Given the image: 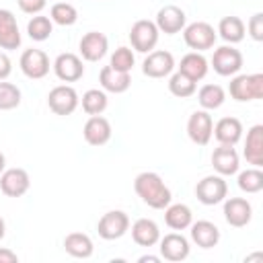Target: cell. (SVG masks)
Wrapping results in <instances>:
<instances>
[{
	"label": "cell",
	"instance_id": "obj_1",
	"mask_svg": "<svg viewBox=\"0 0 263 263\" xmlns=\"http://www.w3.org/2000/svg\"><path fill=\"white\" fill-rule=\"evenodd\" d=\"M134 189H136L138 197L146 205H150L154 210H164L171 203V199H173L171 189L164 185L162 177L156 175V173H152V171L140 173L136 177V181H134Z\"/></svg>",
	"mask_w": 263,
	"mask_h": 263
},
{
	"label": "cell",
	"instance_id": "obj_2",
	"mask_svg": "<svg viewBox=\"0 0 263 263\" xmlns=\"http://www.w3.org/2000/svg\"><path fill=\"white\" fill-rule=\"evenodd\" d=\"M230 97L238 103L263 99V74H238L230 80Z\"/></svg>",
	"mask_w": 263,
	"mask_h": 263
},
{
	"label": "cell",
	"instance_id": "obj_3",
	"mask_svg": "<svg viewBox=\"0 0 263 263\" xmlns=\"http://www.w3.org/2000/svg\"><path fill=\"white\" fill-rule=\"evenodd\" d=\"M158 27L152 23V21H148V18H140V21H136L134 25H132V29H129V43H132V47L136 49V51H140V53H150L154 47H156V43H158Z\"/></svg>",
	"mask_w": 263,
	"mask_h": 263
},
{
	"label": "cell",
	"instance_id": "obj_4",
	"mask_svg": "<svg viewBox=\"0 0 263 263\" xmlns=\"http://www.w3.org/2000/svg\"><path fill=\"white\" fill-rule=\"evenodd\" d=\"M216 31L210 23L205 21H195L191 25H187L183 29V39L187 43V47L195 49V51H203V49H212L216 43Z\"/></svg>",
	"mask_w": 263,
	"mask_h": 263
},
{
	"label": "cell",
	"instance_id": "obj_5",
	"mask_svg": "<svg viewBox=\"0 0 263 263\" xmlns=\"http://www.w3.org/2000/svg\"><path fill=\"white\" fill-rule=\"evenodd\" d=\"M195 195L203 205H216L226 199L228 185L222 175H208L195 185Z\"/></svg>",
	"mask_w": 263,
	"mask_h": 263
},
{
	"label": "cell",
	"instance_id": "obj_6",
	"mask_svg": "<svg viewBox=\"0 0 263 263\" xmlns=\"http://www.w3.org/2000/svg\"><path fill=\"white\" fill-rule=\"evenodd\" d=\"M80 99L78 92L70 86V84H60L53 86L47 95V107L55 113V115H72L78 107Z\"/></svg>",
	"mask_w": 263,
	"mask_h": 263
},
{
	"label": "cell",
	"instance_id": "obj_7",
	"mask_svg": "<svg viewBox=\"0 0 263 263\" xmlns=\"http://www.w3.org/2000/svg\"><path fill=\"white\" fill-rule=\"evenodd\" d=\"M127 230H129V218L121 210H111V212L103 214L101 220H99V224H97V232L105 240L121 238Z\"/></svg>",
	"mask_w": 263,
	"mask_h": 263
},
{
	"label": "cell",
	"instance_id": "obj_8",
	"mask_svg": "<svg viewBox=\"0 0 263 263\" xmlns=\"http://www.w3.org/2000/svg\"><path fill=\"white\" fill-rule=\"evenodd\" d=\"M212 68L220 76H234L242 68V53L232 45H222L212 55Z\"/></svg>",
	"mask_w": 263,
	"mask_h": 263
},
{
	"label": "cell",
	"instance_id": "obj_9",
	"mask_svg": "<svg viewBox=\"0 0 263 263\" xmlns=\"http://www.w3.org/2000/svg\"><path fill=\"white\" fill-rule=\"evenodd\" d=\"M18 66L23 70V74L31 80H41L49 74V58L43 49H25Z\"/></svg>",
	"mask_w": 263,
	"mask_h": 263
},
{
	"label": "cell",
	"instance_id": "obj_10",
	"mask_svg": "<svg viewBox=\"0 0 263 263\" xmlns=\"http://www.w3.org/2000/svg\"><path fill=\"white\" fill-rule=\"evenodd\" d=\"M212 129H214V121L212 115L203 109V111H193L189 115L187 121V136L193 144L197 146H205L212 140Z\"/></svg>",
	"mask_w": 263,
	"mask_h": 263
},
{
	"label": "cell",
	"instance_id": "obj_11",
	"mask_svg": "<svg viewBox=\"0 0 263 263\" xmlns=\"http://www.w3.org/2000/svg\"><path fill=\"white\" fill-rule=\"evenodd\" d=\"M31 179L25 168H6L0 173V189L6 197H21L29 191Z\"/></svg>",
	"mask_w": 263,
	"mask_h": 263
},
{
	"label": "cell",
	"instance_id": "obj_12",
	"mask_svg": "<svg viewBox=\"0 0 263 263\" xmlns=\"http://www.w3.org/2000/svg\"><path fill=\"white\" fill-rule=\"evenodd\" d=\"M173 68H175V58L171 51H164V49L150 51L142 62V72L148 78H164L173 72Z\"/></svg>",
	"mask_w": 263,
	"mask_h": 263
},
{
	"label": "cell",
	"instance_id": "obj_13",
	"mask_svg": "<svg viewBox=\"0 0 263 263\" xmlns=\"http://www.w3.org/2000/svg\"><path fill=\"white\" fill-rule=\"evenodd\" d=\"M185 21H187V16H185V10L183 8H179L175 4H166V6H162L156 12L154 25L158 27L160 33L175 35V33H179V31L185 29Z\"/></svg>",
	"mask_w": 263,
	"mask_h": 263
},
{
	"label": "cell",
	"instance_id": "obj_14",
	"mask_svg": "<svg viewBox=\"0 0 263 263\" xmlns=\"http://www.w3.org/2000/svg\"><path fill=\"white\" fill-rule=\"evenodd\" d=\"M53 72L62 82H76V80L82 78L84 66H82V60L76 53L66 51V53H60L53 60Z\"/></svg>",
	"mask_w": 263,
	"mask_h": 263
},
{
	"label": "cell",
	"instance_id": "obj_15",
	"mask_svg": "<svg viewBox=\"0 0 263 263\" xmlns=\"http://www.w3.org/2000/svg\"><path fill=\"white\" fill-rule=\"evenodd\" d=\"M160 259H166V261H183L189 257V240L179 234V232H171V234H164L160 240Z\"/></svg>",
	"mask_w": 263,
	"mask_h": 263
},
{
	"label": "cell",
	"instance_id": "obj_16",
	"mask_svg": "<svg viewBox=\"0 0 263 263\" xmlns=\"http://www.w3.org/2000/svg\"><path fill=\"white\" fill-rule=\"evenodd\" d=\"M224 218L230 226L242 228L253 218V208L245 197H228L224 199Z\"/></svg>",
	"mask_w": 263,
	"mask_h": 263
},
{
	"label": "cell",
	"instance_id": "obj_17",
	"mask_svg": "<svg viewBox=\"0 0 263 263\" xmlns=\"http://www.w3.org/2000/svg\"><path fill=\"white\" fill-rule=\"evenodd\" d=\"M78 47H80V55L86 62H99L101 58H105L109 49V39L99 31H88L82 35Z\"/></svg>",
	"mask_w": 263,
	"mask_h": 263
},
{
	"label": "cell",
	"instance_id": "obj_18",
	"mask_svg": "<svg viewBox=\"0 0 263 263\" xmlns=\"http://www.w3.org/2000/svg\"><path fill=\"white\" fill-rule=\"evenodd\" d=\"M82 136L90 146H103L111 140V123L103 115H90L82 127Z\"/></svg>",
	"mask_w": 263,
	"mask_h": 263
},
{
	"label": "cell",
	"instance_id": "obj_19",
	"mask_svg": "<svg viewBox=\"0 0 263 263\" xmlns=\"http://www.w3.org/2000/svg\"><path fill=\"white\" fill-rule=\"evenodd\" d=\"M238 152L228 146V144H220L214 152H212V166L216 168L218 175L222 177H228V175H234L238 171Z\"/></svg>",
	"mask_w": 263,
	"mask_h": 263
},
{
	"label": "cell",
	"instance_id": "obj_20",
	"mask_svg": "<svg viewBox=\"0 0 263 263\" xmlns=\"http://www.w3.org/2000/svg\"><path fill=\"white\" fill-rule=\"evenodd\" d=\"M21 45V31L16 25V16L0 8V47L2 49H16Z\"/></svg>",
	"mask_w": 263,
	"mask_h": 263
},
{
	"label": "cell",
	"instance_id": "obj_21",
	"mask_svg": "<svg viewBox=\"0 0 263 263\" xmlns=\"http://www.w3.org/2000/svg\"><path fill=\"white\" fill-rule=\"evenodd\" d=\"M191 240L201 249H212L220 242V230L210 220H197L191 222Z\"/></svg>",
	"mask_w": 263,
	"mask_h": 263
},
{
	"label": "cell",
	"instance_id": "obj_22",
	"mask_svg": "<svg viewBox=\"0 0 263 263\" xmlns=\"http://www.w3.org/2000/svg\"><path fill=\"white\" fill-rule=\"evenodd\" d=\"M99 82H101L103 90L121 95V92H125L129 88L132 76H129V72H119V70H115L111 66H105L101 70V74H99Z\"/></svg>",
	"mask_w": 263,
	"mask_h": 263
},
{
	"label": "cell",
	"instance_id": "obj_23",
	"mask_svg": "<svg viewBox=\"0 0 263 263\" xmlns=\"http://www.w3.org/2000/svg\"><path fill=\"white\" fill-rule=\"evenodd\" d=\"M212 136H214L220 144L234 146V144L242 138V123H240V119H236V117H222V119L214 125Z\"/></svg>",
	"mask_w": 263,
	"mask_h": 263
},
{
	"label": "cell",
	"instance_id": "obj_24",
	"mask_svg": "<svg viewBox=\"0 0 263 263\" xmlns=\"http://www.w3.org/2000/svg\"><path fill=\"white\" fill-rule=\"evenodd\" d=\"M132 238L140 247H154L160 240V230L154 220L140 218L132 224Z\"/></svg>",
	"mask_w": 263,
	"mask_h": 263
},
{
	"label": "cell",
	"instance_id": "obj_25",
	"mask_svg": "<svg viewBox=\"0 0 263 263\" xmlns=\"http://www.w3.org/2000/svg\"><path fill=\"white\" fill-rule=\"evenodd\" d=\"M245 158L253 166H263V125L257 123L247 132Z\"/></svg>",
	"mask_w": 263,
	"mask_h": 263
},
{
	"label": "cell",
	"instance_id": "obj_26",
	"mask_svg": "<svg viewBox=\"0 0 263 263\" xmlns=\"http://www.w3.org/2000/svg\"><path fill=\"white\" fill-rule=\"evenodd\" d=\"M208 60L201 55V51H191V53H185L181 58V64H179V72L187 74L191 80H201L205 78L208 74Z\"/></svg>",
	"mask_w": 263,
	"mask_h": 263
},
{
	"label": "cell",
	"instance_id": "obj_27",
	"mask_svg": "<svg viewBox=\"0 0 263 263\" xmlns=\"http://www.w3.org/2000/svg\"><path fill=\"white\" fill-rule=\"evenodd\" d=\"M164 222L173 230H185L193 222V214L185 203H168L164 208Z\"/></svg>",
	"mask_w": 263,
	"mask_h": 263
},
{
	"label": "cell",
	"instance_id": "obj_28",
	"mask_svg": "<svg viewBox=\"0 0 263 263\" xmlns=\"http://www.w3.org/2000/svg\"><path fill=\"white\" fill-rule=\"evenodd\" d=\"M64 249H66L68 255H72L76 259H88L95 251L90 236L84 234V232H70L64 238Z\"/></svg>",
	"mask_w": 263,
	"mask_h": 263
},
{
	"label": "cell",
	"instance_id": "obj_29",
	"mask_svg": "<svg viewBox=\"0 0 263 263\" xmlns=\"http://www.w3.org/2000/svg\"><path fill=\"white\" fill-rule=\"evenodd\" d=\"M216 33H220V37H222L226 43L232 45V43H240V41L245 39L247 27H245L242 18L230 14V16H224V18L218 23V31H216Z\"/></svg>",
	"mask_w": 263,
	"mask_h": 263
},
{
	"label": "cell",
	"instance_id": "obj_30",
	"mask_svg": "<svg viewBox=\"0 0 263 263\" xmlns=\"http://www.w3.org/2000/svg\"><path fill=\"white\" fill-rule=\"evenodd\" d=\"M197 101L205 111H214V109L224 105L226 92H224V88L220 84H203L199 88V92H197Z\"/></svg>",
	"mask_w": 263,
	"mask_h": 263
},
{
	"label": "cell",
	"instance_id": "obj_31",
	"mask_svg": "<svg viewBox=\"0 0 263 263\" xmlns=\"http://www.w3.org/2000/svg\"><path fill=\"white\" fill-rule=\"evenodd\" d=\"M195 88H197V82L191 80L187 74L183 72H175L171 78H168V90L171 95L179 97V99H187L191 95H195Z\"/></svg>",
	"mask_w": 263,
	"mask_h": 263
},
{
	"label": "cell",
	"instance_id": "obj_32",
	"mask_svg": "<svg viewBox=\"0 0 263 263\" xmlns=\"http://www.w3.org/2000/svg\"><path fill=\"white\" fill-rule=\"evenodd\" d=\"M49 18L60 27H70L78 21V10L70 2H55L49 10Z\"/></svg>",
	"mask_w": 263,
	"mask_h": 263
},
{
	"label": "cell",
	"instance_id": "obj_33",
	"mask_svg": "<svg viewBox=\"0 0 263 263\" xmlns=\"http://www.w3.org/2000/svg\"><path fill=\"white\" fill-rule=\"evenodd\" d=\"M27 33L33 41H45L49 39V35L53 33V23L49 16L43 14H35L29 23H27Z\"/></svg>",
	"mask_w": 263,
	"mask_h": 263
},
{
	"label": "cell",
	"instance_id": "obj_34",
	"mask_svg": "<svg viewBox=\"0 0 263 263\" xmlns=\"http://www.w3.org/2000/svg\"><path fill=\"white\" fill-rule=\"evenodd\" d=\"M82 109L88 115H101L107 109V95L105 90L99 88H90L82 95Z\"/></svg>",
	"mask_w": 263,
	"mask_h": 263
},
{
	"label": "cell",
	"instance_id": "obj_35",
	"mask_svg": "<svg viewBox=\"0 0 263 263\" xmlns=\"http://www.w3.org/2000/svg\"><path fill=\"white\" fill-rule=\"evenodd\" d=\"M238 187L245 193H259L263 189V173L259 166L247 168L238 175Z\"/></svg>",
	"mask_w": 263,
	"mask_h": 263
},
{
	"label": "cell",
	"instance_id": "obj_36",
	"mask_svg": "<svg viewBox=\"0 0 263 263\" xmlns=\"http://www.w3.org/2000/svg\"><path fill=\"white\" fill-rule=\"evenodd\" d=\"M21 105V90L12 82L0 80V111H10Z\"/></svg>",
	"mask_w": 263,
	"mask_h": 263
},
{
	"label": "cell",
	"instance_id": "obj_37",
	"mask_svg": "<svg viewBox=\"0 0 263 263\" xmlns=\"http://www.w3.org/2000/svg\"><path fill=\"white\" fill-rule=\"evenodd\" d=\"M134 64H136L134 51L129 47H125V45L117 47L113 51V55H111V62H109V66L115 68V70H119V72H129L134 68Z\"/></svg>",
	"mask_w": 263,
	"mask_h": 263
},
{
	"label": "cell",
	"instance_id": "obj_38",
	"mask_svg": "<svg viewBox=\"0 0 263 263\" xmlns=\"http://www.w3.org/2000/svg\"><path fill=\"white\" fill-rule=\"evenodd\" d=\"M247 29H249V35H251L255 41H263V12H255V14L249 18Z\"/></svg>",
	"mask_w": 263,
	"mask_h": 263
},
{
	"label": "cell",
	"instance_id": "obj_39",
	"mask_svg": "<svg viewBox=\"0 0 263 263\" xmlns=\"http://www.w3.org/2000/svg\"><path fill=\"white\" fill-rule=\"evenodd\" d=\"M16 4L27 14H39L47 6V0H16Z\"/></svg>",
	"mask_w": 263,
	"mask_h": 263
},
{
	"label": "cell",
	"instance_id": "obj_40",
	"mask_svg": "<svg viewBox=\"0 0 263 263\" xmlns=\"http://www.w3.org/2000/svg\"><path fill=\"white\" fill-rule=\"evenodd\" d=\"M10 72H12V62H10V58H8L4 51H0V80H6V78L10 76Z\"/></svg>",
	"mask_w": 263,
	"mask_h": 263
},
{
	"label": "cell",
	"instance_id": "obj_41",
	"mask_svg": "<svg viewBox=\"0 0 263 263\" xmlns=\"http://www.w3.org/2000/svg\"><path fill=\"white\" fill-rule=\"evenodd\" d=\"M16 261H18V257H16L14 251H10V249H0V263H16Z\"/></svg>",
	"mask_w": 263,
	"mask_h": 263
},
{
	"label": "cell",
	"instance_id": "obj_42",
	"mask_svg": "<svg viewBox=\"0 0 263 263\" xmlns=\"http://www.w3.org/2000/svg\"><path fill=\"white\" fill-rule=\"evenodd\" d=\"M158 261H160V257H156V255H142L138 259V263H158Z\"/></svg>",
	"mask_w": 263,
	"mask_h": 263
},
{
	"label": "cell",
	"instance_id": "obj_43",
	"mask_svg": "<svg viewBox=\"0 0 263 263\" xmlns=\"http://www.w3.org/2000/svg\"><path fill=\"white\" fill-rule=\"evenodd\" d=\"M4 234H6V222H4V218H0V240L4 238Z\"/></svg>",
	"mask_w": 263,
	"mask_h": 263
},
{
	"label": "cell",
	"instance_id": "obj_44",
	"mask_svg": "<svg viewBox=\"0 0 263 263\" xmlns=\"http://www.w3.org/2000/svg\"><path fill=\"white\" fill-rule=\"evenodd\" d=\"M4 166H6V158H4V154L0 152V173L4 171Z\"/></svg>",
	"mask_w": 263,
	"mask_h": 263
},
{
	"label": "cell",
	"instance_id": "obj_45",
	"mask_svg": "<svg viewBox=\"0 0 263 263\" xmlns=\"http://www.w3.org/2000/svg\"><path fill=\"white\" fill-rule=\"evenodd\" d=\"M60 2H68V0H60Z\"/></svg>",
	"mask_w": 263,
	"mask_h": 263
}]
</instances>
